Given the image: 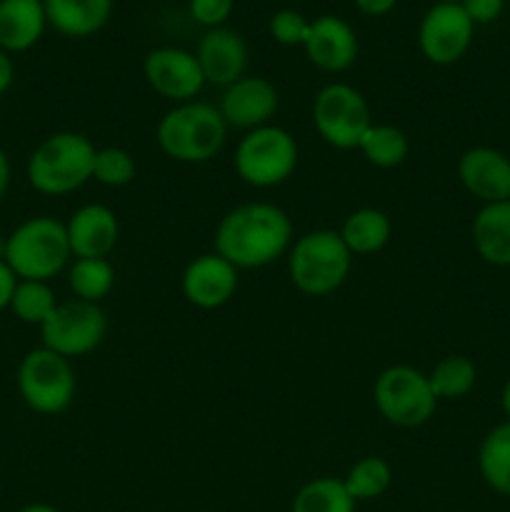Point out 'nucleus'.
I'll return each instance as SVG.
<instances>
[{"label": "nucleus", "instance_id": "nucleus-32", "mask_svg": "<svg viewBox=\"0 0 510 512\" xmlns=\"http://www.w3.org/2000/svg\"><path fill=\"white\" fill-rule=\"evenodd\" d=\"M235 0H188V10L195 23L205 28H223L233 15Z\"/></svg>", "mask_w": 510, "mask_h": 512}, {"label": "nucleus", "instance_id": "nucleus-26", "mask_svg": "<svg viewBox=\"0 0 510 512\" xmlns=\"http://www.w3.org/2000/svg\"><path fill=\"white\" fill-rule=\"evenodd\" d=\"M290 512H355V500L338 478H315L295 493Z\"/></svg>", "mask_w": 510, "mask_h": 512}, {"label": "nucleus", "instance_id": "nucleus-9", "mask_svg": "<svg viewBox=\"0 0 510 512\" xmlns=\"http://www.w3.org/2000/svg\"><path fill=\"white\" fill-rule=\"evenodd\" d=\"M313 125L330 148L358 150L365 130L373 125V115L358 88L348 83H328L313 100Z\"/></svg>", "mask_w": 510, "mask_h": 512}, {"label": "nucleus", "instance_id": "nucleus-22", "mask_svg": "<svg viewBox=\"0 0 510 512\" xmlns=\"http://www.w3.org/2000/svg\"><path fill=\"white\" fill-rule=\"evenodd\" d=\"M338 233L353 255H373L390 243L393 223L383 210L358 208L343 220V228Z\"/></svg>", "mask_w": 510, "mask_h": 512}, {"label": "nucleus", "instance_id": "nucleus-13", "mask_svg": "<svg viewBox=\"0 0 510 512\" xmlns=\"http://www.w3.org/2000/svg\"><path fill=\"white\" fill-rule=\"evenodd\" d=\"M280 105L278 88L260 75H243L220 95V115L228 128L255 130L270 125Z\"/></svg>", "mask_w": 510, "mask_h": 512}, {"label": "nucleus", "instance_id": "nucleus-12", "mask_svg": "<svg viewBox=\"0 0 510 512\" xmlns=\"http://www.w3.org/2000/svg\"><path fill=\"white\" fill-rule=\"evenodd\" d=\"M145 83L170 103H188L203 90L205 78L195 53L173 45L153 48L143 60Z\"/></svg>", "mask_w": 510, "mask_h": 512}, {"label": "nucleus", "instance_id": "nucleus-16", "mask_svg": "<svg viewBox=\"0 0 510 512\" xmlns=\"http://www.w3.org/2000/svg\"><path fill=\"white\" fill-rule=\"evenodd\" d=\"M305 55L323 73H343L358 60V35L348 20L338 15H320L310 20Z\"/></svg>", "mask_w": 510, "mask_h": 512}, {"label": "nucleus", "instance_id": "nucleus-7", "mask_svg": "<svg viewBox=\"0 0 510 512\" xmlns=\"http://www.w3.org/2000/svg\"><path fill=\"white\" fill-rule=\"evenodd\" d=\"M15 383L23 403L38 415L65 413L78 390V378L70 360L43 345L25 353Z\"/></svg>", "mask_w": 510, "mask_h": 512}, {"label": "nucleus", "instance_id": "nucleus-11", "mask_svg": "<svg viewBox=\"0 0 510 512\" xmlns=\"http://www.w3.org/2000/svg\"><path fill=\"white\" fill-rule=\"evenodd\" d=\"M473 33L475 23L468 18L463 5L435 3L420 20V53L433 65H453L468 53Z\"/></svg>", "mask_w": 510, "mask_h": 512}, {"label": "nucleus", "instance_id": "nucleus-2", "mask_svg": "<svg viewBox=\"0 0 510 512\" xmlns=\"http://www.w3.org/2000/svg\"><path fill=\"white\" fill-rule=\"evenodd\" d=\"M95 153L98 148L83 133L60 130L48 135L28 158L25 175L30 188L50 198L75 193L93 180Z\"/></svg>", "mask_w": 510, "mask_h": 512}, {"label": "nucleus", "instance_id": "nucleus-24", "mask_svg": "<svg viewBox=\"0 0 510 512\" xmlns=\"http://www.w3.org/2000/svg\"><path fill=\"white\" fill-rule=\"evenodd\" d=\"M358 150L363 153V158L368 160L375 168H398L408 160L410 143L408 135L400 128L388 123H373L368 130H365L363 140H360Z\"/></svg>", "mask_w": 510, "mask_h": 512}, {"label": "nucleus", "instance_id": "nucleus-3", "mask_svg": "<svg viewBox=\"0 0 510 512\" xmlns=\"http://www.w3.org/2000/svg\"><path fill=\"white\" fill-rule=\"evenodd\" d=\"M160 150L175 163L200 165L213 160L228 140V125L215 105L188 100L170 108L155 128Z\"/></svg>", "mask_w": 510, "mask_h": 512}, {"label": "nucleus", "instance_id": "nucleus-18", "mask_svg": "<svg viewBox=\"0 0 510 512\" xmlns=\"http://www.w3.org/2000/svg\"><path fill=\"white\" fill-rule=\"evenodd\" d=\"M73 258H108L120 240L118 215L100 203L75 210L65 223Z\"/></svg>", "mask_w": 510, "mask_h": 512}, {"label": "nucleus", "instance_id": "nucleus-5", "mask_svg": "<svg viewBox=\"0 0 510 512\" xmlns=\"http://www.w3.org/2000/svg\"><path fill=\"white\" fill-rule=\"evenodd\" d=\"M70 258L73 253H70L65 223L50 215L28 218L5 238L3 260L20 280L50 283L55 275L63 273Z\"/></svg>", "mask_w": 510, "mask_h": 512}, {"label": "nucleus", "instance_id": "nucleus-40", "mask_svg": "<svg viewBox=\"0 0 510 512\" xmlns=\"http://www.w3.org/2000/svg\"><path fill=\"white\" fill-rule=\"evenodd\" d=\"M438 3H450V5H463V0H438Z\"/></svg>", "mask_w": 510, "mask_h": 512}, {"label": "nucleus", "instance_id": "nucleus-1", "mask_svg": "<svg viewBox=\"0 0 510 512\" xmlns=\"http://www.w3.org/2000/svg\"><path fill=\"white\" fill-rule=\"evenodd\" d=\"M293 220L273 203H243L220 218L215 253L238 270H258L288 255Z\"/></svg>", "mask_w": 510, "mask_h": 512}, {"label": "nucleus", "instance_id": "nucleus-30", "mask_svg": "<svg viewBox=\"0 0 510 512\" xmlns=\"http://www.w3.org/2000/svg\"><path fill=\"white\" fill-rule=\"evenodd\" d=\"M138 173V165L135 158L123 148H100L95 153V165H93V180L95 183L105 185V188H125L135 180Z\"/></svg>", "mask_w": 510, "mask_h": 512}, {"label": "nucleus", "instance_id": "nucleus-34", "mask_svg": "<svg viewBox=\"0 0 510 512\" xmlns=\"http://www.w3.org/2000/svg\"><path fill=\"white\" fill-rule=\"evenodd\" d=\"M18 275L13 273L8 263L0 258V310L10 308V300H13L15 288H18Z\"/></svg>", "mask_w": 510, "mask_h": 512}, {"label": "nucleus", "instance_id": "nucleus-15", "mask_svg": "<svg viewBox=\"0 0 510 512\" xmlns=\"http://www.w3.org/2000/svg\"><path fill=\"white\" fill-rule=\"evenodd\" d=\"M458 180L480 203L510 200V158L503 150L475 145L458 160Z\"/></svg>", "mask_w": 510, "mask_h": 512}, {"label": "nucleus", "instance_id": "nucleus-27", "mask_svg": "<svg viewBox=\"0 0 510 512\" xmlns=\"http://www.w3.org/2000/svg\"><path fill=\"white\" fill-rule=\"evenodd\" d=\"M430 388L438 400H460L478 383L475 363L465 355H445L428 373Z\"/></svg>", "mask_w": 510, "mask_h": 512}, {"label": "nucleus", "instance_id": "nucleus-8", "mask_svg": "<svg viewBox=\"0 0 510 512\" xmlns=\"http://www.w3.org/2000/svg\"><path fill=\"white\" fill-rule=\"evenodd\" d=\"M373 403L395 428H420L438 410L428 375L413 365H390L375 378Z\"/></svg>", "mask_w": 510, "mask_h": 512}, {"label": "nucleus", "instance_id": "nucleus-14", "mask_svg": "<svg viewBox=\"0 0 510 512\" xmlns=\"http://www.w3.org/2000/svg\"><path fill=\"white\" fill-rule=\"evenodd\" d=\"M240 270L220 258L218 253H205L190 260L180 278V290L190 305L200 310H218L228 305L238 293Z\"/></svg>", "mask_w": 510, "mask_h": 512}, {"label": "nucleus", "instance_id": "nucleus-31", "mask_svg": "<svg viewBox=\"0 0 510 512\" xmlns=\"http://www.w3.org/2000/svg\"><path fill=\"white\" fill-rule=\"evenodd\" d=\"M268 30L270 35H273L275 43L288 45V48H295V45L303 48L305 40H308L310 35V20L305 18V15H300L298 10L283 8L278 10V13L270 15Z\"/></svg>", "mask_w": 510, "mask_h": 512}, {"label": "nucleus", "instance_id": "nucleus-21", "mask_svg": "<svg viewBox=\"0 0 510 512\" xmlns=\"http://www.w3.org/2000/svg\"><path fill=\"white\" fill-rule=\"evenodd\" d=\"M475 253L495 268H510V200L488 203L473 218Z\"/></svg>", "mask_w": 510, "mask_h": 512}, {"label": "nucleus", "instance_id": "nucleus-4", "mask_svg": "<svg viewBox=\"0 0 510 512\" xmlns=\"http://www.w3.org/2000/svg\"><path fill=\"white\" fill-rule=\"evenodd\" d=\"M353 253L338 230H310L293 240L288 250L290 283L310 298L335 293L348 280Z\"/></svg>", "mask_w": 510, "mask_h": 512}, {"label": "nucleus", "instance_id": "nucleus-38", "mask_svg": "<svg viewBox=\"0 0 510 512\" xmlns=\"http://www.w3.org/2000/svg\"><path fill=\"white\" fill-rule=\"evenodd\" d=\"M500 405H503V413L508 415V420H510V378L505 380L503 393H500Z\"/></svg>", "mask_w": 510, "mask_h": 512}, {"label": "nucleus", "instance_id": "nucleus-23", "mask_svg": "<svg viewBox=\"0 0 510 512\" xmlns=\"http://www.w3.org/2000/svg\"><path fill=\"white\" fill-rule=\"evenodd\" d=\"M478 470L490 490L510 498V420L495 425L478 448Z\"/></svg>", "mask_w": 510, "mask_h": 512}, {"label": "nucleus", "instance_id": "nucleus-17", "mask_svg": "<svg viewBox=\"0 0 510 512\" xmlns=\"http://www.w3.org/2000/svg\"><path fill=\"white\" fill-rule=\"evenodd\" d=\"M195 58H198L200 70H203L205 83L218 85V88L225 90L245 75L248 45H245L243 35L225 28V25L223 28H210L200 38L198 48H195Z\"/></svg>", "mask_w": 510, "mask_h": 512}, {"label": "nucleus", "instance_id": "nucleus-39", "mask_svg": "<svg viewBox=\"0 0 510 512\" xmlns=\"http://www.w3.org/2000/svg\"><path fill=\"white\" fill-rule=\"evenodd\" d=\"M18 512H60V510H55L53 505H45V503H33V505H25V508H20Z\"/></svg>", "mask_w": 510, "mask_h": 512}, {"label": "nucleus", "instance_id": "nucleus-25", "mask_svg": "<svg viewBox=\"0 0 510 512\" xmlns=\"http://www.w3.org/2000/svg\"><path fill=\"white\" fill-rule=\"evenodd\" d=\"M68 285L78 300L100 305L115 288L113 263L108 258H75L68 270Z\"/></svg>", "mask_w": 510, "mask_h": 512}, {"label": "nucleus", "instance_id": "nucleus-35", "mask_svg": "<svg viewBox=\"0 0 510 512\" xmlns=\"http://www.w3.org/2000/svg\"><path fill=\"white\" fill-rule=\"evenodd\" d=\"M395 5H398V0H355V8L365 15H373V18L388 15Z\"/></svg>", "mask_w": 510, "mask_h": 512}, {"label": "nucleus", "instance_id": "nucleus-20", "mask_svg": "<svg viewBox=\"0 0 510 512\" xmlns=\"http://www.w3.org/2000/svg\"><path fill=\"white\" fill-rule=\"evenodd\" d=\"M45 18L65 38H88L105 28L113 0H43Z\"/></svg>", "mask_w": 510, "mask_h": 512}, {"label": "nucleus", "instance_id": "nucleus-19", "mask_svg": "<svg viewBox=\"0 0 510 512\" xmlns=\"http://www.w3.org/2000/svg\"><path fill=\"white\" fill-rule=\"evenodd\" d=\"M43 0H0V50L25 53L45 33Z\"/></svg>", "mask_w": 510, "mask_h": 512}, {"label": "nucleus", "instance_id": "nucleus-37", "mask_svg": "<svg viewBox=\"0 0 510 512\" xmlns=\"http://www.w3.org/2000/svg\"><path fill=\"white\" fill-rule=\"evenodd\" d=\"M10 178H13V168H10V158L3 148H0V200L5 198L10 188Z\"/></svg>", "mask_w": 510, "mask_h": 512}, {"label": "nucleus", "instance_id": "nucleus-36", "mask_svg": "<svg viewBox=\"0 0 510 512\" xmlns=\"http://www.w3.org/2000/svg\"><path fill=\"white\" fill-rule=\"evenodd\" d=\"M13 80H15L13 58H10V53L0 50V95L8 93L10 85H13Z\"/></svg>", "mask_w": 510, "mask_h": 512}, {"label": "nucleus", "instance_id": "nucleus-28", "mask_svg": "<svg viewBox=\"0 0 510 512\" xmlns=\"http://www.w3.org/2000/svg\"><path fill=\"white\" fill-rule=\"evenodd\" d=\"M343 483L355 503H360V500H375L388 493L390 483H393V468H390V463L385 458L368 455V458H360L348 470Z\"/></svg>", "mask_w": 510, "mask_h": 512}, {"label": "nucleus", "instance_id": "nucleus-29", "mask_svg": "<svg viewBox=\"0 0 510 512\" xmlns=\"http://www.w3.org/2000/svg\"><path fill=\"white\" fill-rule=\"evenodd\" d=\"M55 305H58V298L50 283H43V280H18V288L10 300L15 318L28 325H38V328L50 318Z\"/></svg>", "mask_w": 510, "mask_h": 512}, {"label": "nucleus", "instance_id": "nucleus-33", "mask_svg": "<svg viewBox=\"0 0 510 512\" xmlns=\"http://www.w3.org/2000/svg\"><path fill=\"white\" fill-rule=\"evenodd\" d=\"M505 0H463V10L475 25L493 23L503 15Z\"/></svg>", "mask_w": 510, "mask_h": 512}, {"label": "nucleus", "instance_id": "nucleus-6", "mask_svg": "<svg viewBox=\"0 0 510 512\" xmlns=\"http://www.w3.org/2000/svg\"><path fill=\"white\" fill-rule=\"evenodd\" d=\"M235 173L253 188L283 185L298 168V143L280 125L248 130L235 148Z\"/></svg>", "mask_w": 510, "mask_h": 512}, {"label": "nucleus", "instance_id": "nucleus-10", "mask_svg": "<svg viewBox=\"0 0 510 512\" xmlns=\"http://www.w3.org/2000/svg\"><path fill=\"white\" fill-rule=\"evenodd\" d=\"M108 333V318L98 303L85 300H65L55 305L50 318L40 325L43 348L63 355V358H83L93 353Z\"/></svg>", "mask_w": 510, "mask_h": 512}]
</instances>
